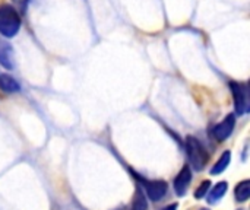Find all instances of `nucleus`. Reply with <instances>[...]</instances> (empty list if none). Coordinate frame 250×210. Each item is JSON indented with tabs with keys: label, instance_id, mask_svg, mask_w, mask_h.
Wrapping results in <instances>:
<instances>
[{
	"label": "nucleus",
	"instance_id": "obj_1",
	"mask_svg": "<svg viewBox=\"0 0 250 210\" xmlns=\"http://www.w3.org/2000/svg\"><path fill=\"white\" fill-rule=\"evenodd\" d=\"M22 20L18 10L7 3L0 4V35L4 38H13L21 29Z\"/></svg>",
	"mask_w": 250,
	"mask_h": 210
},
{
	"label": "nucleus",
	"instance_id": "obj_2",
	"mask_svg": "<svg viewBox=\"0 0 250 210\" xmlns=\"http://www.w3.org/2000/svg\"><path fill=\"white\" fill-rule=\"evenodd\" d=\"M186 152H188V156H189V161H190V165L193 167V170L202 171L208 162V153H207L205 148L202 146V143L196 137L188 136Z\"/></svg>",
	"mask_w": 250,
	"mask_h": 210
},
{
	"label": "nucleus",
	"instance_id": "obj_3",
	"mask_svg": "<svg viewBox=\"0 0 250 210\" xmlns=\"http://www.w3.org/2000/svg\"><path fill=\"white\" fill-rule=\"evenodd\" d=\"M230 89L234 99L236 113L239 115H245L249 111V88L246 83L240 82H230Z\"/></svg>",
	"mask_w": 250,
	"mask_h": 210
},
{
	"label": "nucleus",
	"instance_id": "obj_4",
	"mask_svg": "<svg viewBox=\"0 0 250 210\" xmlns=\"http://www.w3.org/2000/svg\"><path fill=\"white\" fill-rule=\"evenodd\" d=\"M236 127V115L234 114H229L221 123H218L214 129H212V136L217 142H224L227 140L233 130Z\"/></svg>",
	"mask_w": 250,
	"mask_h": 210
},
{
	"label": "nucleus",
	"instance_id": "obj_5",
	"mask_svg": "<svg viewBox=\"0 0 250 210\" xmlns=\"http://www.w3.org/2000/svg\"><path fill=\"white\" fill-rule=\"evenodd\" d=\"M139 180L144 183L146 196L152 202H158V200H161L166 196V193H167V183L166 181H161V180L148 181V180H144V178H139Z\"/></svg>",
	"mask_w": 250,
	"mask_h": 210
},
{
	"label": "nucleus",
	"instance_id": "obj_6",
	"mask_svg": "<svg viewBox=\"0 0 250 210\" xmlns=\"http://www.w3.org/2000/svg\"><path fill=\"white\" fill-rule=\"evenodd\" d=\"M192 181V171L189 165H185L182 168V171L177 174L176 180H174V191L179 197H183L188 193L189 184Z\"/></svg>",
	"mask_w": 250,
	"mask_h": 210
},
{
	"label": "nucleus",
	"instance_id": "obj_7",
	"mask_svg": "<svg viewBox=\"0 0 250 210\" xmlns=\"http://www.w3.org/2000/svg\"><path fill=\"white\" fill-rule=\"evenodd\" d=\"M0 64L7 70L13 69V50H12V45L4 42L3 39H0Z\"/></svg>",
	"mask_w": 250,
	"mask_h": 210
},
{
	"label": "nucleus",
	"instance_id": "obj_8",
	"mask_svg": "<svg viewBox=\"0 0 250 210\" xmlns=\"http://www.w3.org/2000/svg\"><path fill=\"white\" fill-rule=\"evenodd\" d=\"M0 91L6 94H15L21 91V86L15 77L10 75H0Z\"/></svg>",
	"mask_w": 250,
	"mask_h": 210
},
{
	"label": "nucleus",
	"instance_id": "obj_9",
	"mask_svg": "<svg viewBox=\"0 0 250 210\" xmlns=\"http://www.w3.org/2000/svg\"><path fill=\"white\" fill-rule=\"evenodd\" d=\"M227 189H229V183H226V181H221V183H218V184H215V187L211 190V193L208 194V203L209 205H215V203H218L223 197H224V194L227 193Z\"/></svg>",
	"mask_w": 250,
	"mask_h": 210
},
{
	"label": "nucleus",
	"instance_id": "obj_10",
	"mask_svg": "<svg viewBox=\"0 0 250 210\" xmlns=\"http://www.w3.org/2000/svg\"><path fill=\"white\" fill-rule=\"evenodd\" d=\"M230 161H231V152H230V151H226V152L221 155V158L218 159V162L211 168V171H209L211 175H218V174L224 172V171L227 170Z\"/></svg>",
	"mask_w": 250,
	"mask_h": 210
},
{
	"label": "nucleus",
	"instance_id": "obj_11",
	"mask_svg": "<svg viewBox=\"0 0 250 210\" xmlns=\"http://www.w3.org/2000/svg\"><path fill=\"white\" fill-rule=\"evenodd\" d=\"M234 194H236V200H237V202H246L250 196V181L249 180H245V181L239 183V184L236 186Z\"/></svg>",
	"mask_w": 250,
	"mask_h": 210
},
{
	"label": "nucleus",
	"instance_id": "obj_12",
	"mask_svg": "<svg viewBox=\"0 0 250 210\" xmlns=\"http://www.w3.org/2000/svg\"><path fill=\"white\" fill-rule=\"evenodd\" d=\"M146 199H145V193L141 190V187L136 189L135 196H133V202H132V208L130 210H146Z\"/></svg>",
	"mask_w": 250,
	"mask_h": 210
},
{
	"label": "nucleus",
	"instance_id": "obj_13",
	"mask_svg": "<svg viewBox=\"0 0 250 210\" xmlns=\"http://www.w3.org/2000/svg\"><path fill=\"white\" fill-rule=\"evenodd\" d=\"M209 187H211V181H209V180H207V181L201 183V186H199V187H198V190L195 191V197H196L198 200H199V199H204V197H205V194L208 193Z\"/></svg>",
	"mask_w": 250,
	"mask_h": 210
},
{
	"label": "nucleus",
	"instance_id": "obj_14",
	"mask_svg": "<svg viewBox=\"0 0 250 210\" xmlns=\"http://www.w3.org/2000/svg\"><path fill=\"white\" fill-rule=\"evenodd\" d=\"M161 210H177V205L173 203V205H170V206H167V208H164V209Z\"/></svg>",
	"mask_w": 250,
	"mask_h": 210
},
{
	"label": "nucleus",
	"instance_id": "obj_15",
	"mask_svg": "<svg viewBox=\"0 0 250 210\" xmlns=\"http://www.w3.org/2000/svg\"><path fill=\"white\" fill-rule=\"evenodd\" d=\"M199 210H209V209H199Z\"/></svg>",
	"mask_w": 250,
	"mask_h": 210
},
{
	"label": "nucleus",
	"instance_id": "obj_16",
	"mask_svg": "<svg viewBox=\"0 0 250 210\" xmlns=\"http://www.w3.org/2000/svg\"><path fill=\"white\" fill-rule=\"evenodd\" d=\"M239 210H243V209H239Z\"/></svg>",
	"mask_w": 250,
	"mask_h": 210
}]
</instances>
